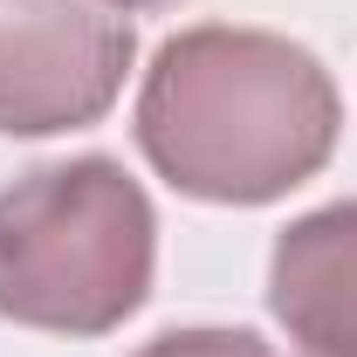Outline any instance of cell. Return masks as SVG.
Returning a JSON list of instances; mask_svg holds the SVG:
<instances>
[{
  "mask_svg": "<svg viewBox=\"0 0 357 357\" xmlns=\"http://www.w3.org/2000/svg\"><path fill=\"white\" fill-rule=\"evenodd\" d=\"M131 131L172 192L206 206H268L330 165L344 96L303 42L199 21L158 42Z\"/></svg>",
  "mask_w": 357,
  "mask_h": 357,
  "instance_id": "cell-1",
  "label": "cell"
},
{
  "mask_svg": "<svg viewBox=\"0 0 357 357\" xmlns=\"http://www.w3.org/2000/svg\"><path fill=\"white\" fill-rule=\"evenodd\" d=\"M268 316L289 357H357V199H330L275 234Z\"/></svg>",
  "mask_w": 357,
  "mask_h": 357,
  "instance_id": "cell-4",
  "label": "cell"
},
{
  "mask_svg": "<svg viewBox=\"0 0 357 357\" xmlns=\"http://www.w3.org/2000/svg\"><path fill=\"white\" fill-rule=\"evenodd\" d=\"M131 55L117 0H0V137L103 124Z\"/></svg>",
  "mask_w": 357,
  "mask_h": 357,
  "instance_id": "cell-3",
  "label": "cell"
},
{
  "mask_svg": "<svg viewBox=\"0 0 357 357\" xmlns=\"http://www.w3.org/2000/svg\"><path fill=\"white\" fill-rule=\"evenodd\" d=\"M158 213L117 158L83 151L0 192V316L55 337H110L151 303Z\"/></svg>",
  "mask_w": 357,
  "mask_h": 357,
  "instance_id": "cell-2",
  "label": "cell"
},
{
  "mask_svg": "<svg viewBox=\"0 0 357 357\" xmlns=\"http://www.w3.org/2000/svg\"><path fill=\"white\" fill-rule=\"evenodd\" d=\"M117 7H165V0H117Z\"/></svg>",
  "mask_w": 357,
  "mask_h": 357,
  "instance_id": "cell-6",
  "label": "cell"
},
{
  "mask_svg": "<svg viewBox=\"0 0 357 357\" xmlns=\"http://www.w3.org/2000/svg\"><path fill=\"white\" fill-rule=\"evenodd\" d=\"M137 357H282L268 337L255 330H220V323H199V330H165L151 337Z\"/></svg>",
  "mask_w": 357,
  "mask_h": 357,
  "instance_id": "cell-5",
  "label": "cell"
}]
</instances>
